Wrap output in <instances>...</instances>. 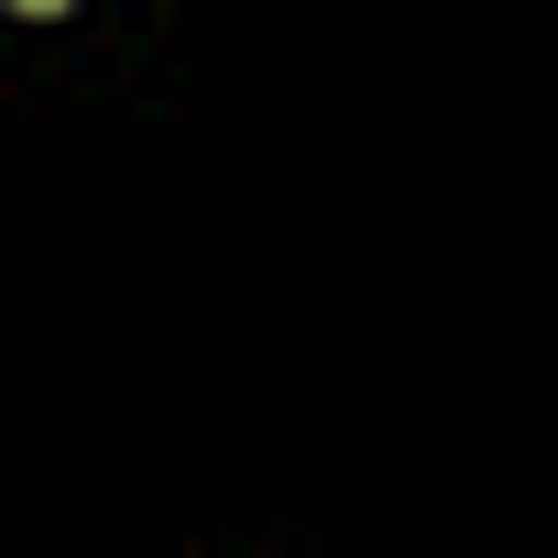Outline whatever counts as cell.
<instances>
[{
  "instance_id": "6da1fadb",
  "label": "cell",
  "mask_w": 558,
  "mask_h": 558,
  "mask_svg": "<svg viewBox=\"0 0 558 558\" xmlns=\"http://www.w3.org/2000/svg\"><path fill=\"white\" fill-rule=\"evenodd\" d=\"M23 12H56V0H23Z\"/></svg>"
}]
</instances>
